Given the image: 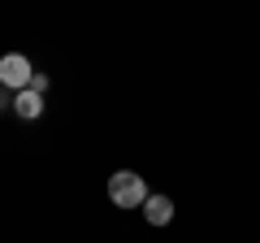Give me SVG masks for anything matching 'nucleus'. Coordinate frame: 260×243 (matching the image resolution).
<instances>
[{
	"mask_svg": "<svg viewBox=\"0 0 260 243\" xmlns=\"http://www.w3.org/2000/svg\"><path fill=\"white\" fill-rule=\"evenodd\" d=\"M30 78H35V70H30V61L22 52H9V56H0V83L5 87H30Z\"/></svg>",
	"mask_w": 260,
	"mask_h": 243,
	"instance_id": "f03ea898",
	"label": "nucleus"
},
{
	"mask_svg": "<svg viewBox=\"0 0 260 243\" xmlns=\"http://www.w3.org/2000/svg\"><path fill=\"white\" fill-rule=\"evenodd\" d=\"M143 213H148L152 226H169V217H174V200H169V196H148V200H143Z\"/></svg>",
	"mask_w": 260,
	"mask_h": 243,
	"instance_id": "20e7f679",
	"label": "nucleus"
},
{
	"mask_svg": "<svg viewBox=\"0 0 260 243\" xmlns=\"http://www.w3.org/2000/svg\"><path fill=\"white\" fill-rule=\"evenodd\" d=\"M109 200L117 208H143V200H148V183H143V174H135V169H117V174L109 178Z\"/></svg>",
	"mask_w": 260,
	"mask_h": 243,
	"instance_id": "f257e3e1",
	"label": "nucleus"
},
{
	"mask_svg": "<svg viewBox=\"0 0 260 243\" xmlns=\"http://www.w3.org/2000/svg\"><path fill=\"white\" fill-rule=\"evenodd\" d=\"M13 113H18V117H26V122H35L39 113H44V96L30 92V87H22V92L13 96Z\"/></svg>",
	"mask_w": 260,
	"mask_h": 243,
	"instance_id": "7ed1b4c3",
	"label": "nucleus"
},
{
	"mask_svg": "<svg viewBox=\"0 0 260 243\" xmlns=\"http://www.w3.org/2000/svg\"><path fill=\"white\" fill-rule=\"evenodd\" d=\"M30 92L44 96V92H48V78H44V74H35V78H30Z\"/></svg>",
	"mask_w": 260,
	"mask_h": 243,
	"instance_id": "39448f33",
	"label": "nucleus"
}]
</instances>
